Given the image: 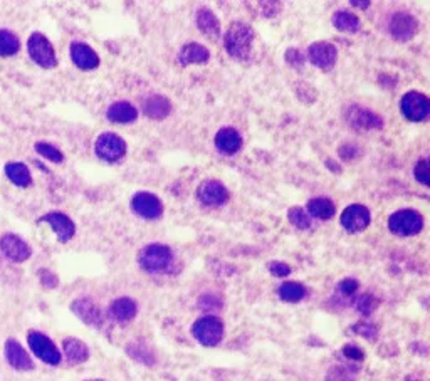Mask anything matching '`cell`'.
I'll list each match as a JSON object with an SVG mask.
<instances>
[{"label": "cell", "mask_w": 430, "mask_h": 381, "mask_svg": "<svg viewBox=\"0 0 430 381\" xmlns=\"http://www.w3.org/2000/svg\"><path fill=\"white\" fill-rule=\"evenodd\" d=\"M138 264L148 274H165L172 270L175 256L168 245L148 244L140 252Z\"/></svg>", "instance_id": "obj_1"}, {"label": "cell", "mask_w": 430, "mask_h": 381, "mask_svg": "<svg viewBox=\"0 0 430 381\" xmlns=\"http://www.w3.org/2000/svg\"><path fill=\"white\" fill-rule=\"evenodd\" d=\"M254 36H256V34H254L251 25L244 24V22L240 20L232 22L231 27L227 29L226 32V39H223L226 51L235 59H247L252 49Z\"/></svg>", "instance_id": "obj_2"}, {"label": "cell", "mask_w": 430, "mask_h": 381, "mask_svg": "<svg viewBox=\"0 0 430 381\" xmlns=\"http://www.w3.org/2000/svg\"><path fill=\"white\" fill-rule=\"evenodd\" d=\"M424 229L422 213L412 208L397 210L388 218V230L398 237H410L417 235Z\"/></svg>", "instance_id": "obj_3"}, {"label": "cell", "mask_w": 430, "mask_h": 381, "mask_svg": "<svg viewBox=\"0 0 430 381\" xmlns=\"http://www.w3.org/2000/svg\"><path fill=\"white\" fill-rule=\"evenodd\" d=\"M27 51H29L30 59L44 69H52V68H56V64H58V58H56L54 47H52L49 39H47L41 32H34L32 36L29 37Z\"/></svg>", "instance_id": "obj_4"}, {"label": "cell", "mask_w": 430, "mask_h": 381, "mask_svg": "<svg viewBox=\"0 0 430 381\" xmlns=\"http://www.w3.org/2000/svg\"><path fill=\"white\" fill-rule=\"evenodd\" d=\"M94 150L96 155L103 161L115 163V161H120L126 155V142L120 135L106 131V133H101L96 139Z\"/></svg>", "instance_id": "obj_5"}, {"label": "cell", "mask_w": 430, "mask_h": 381, "mask_svg": "<svg viewBox=\"0 0 430 381\" xmlns=\"http://www.w3.org/2000/svg\"><path fill=\"white\" fill-rule=\"evenodd\" d=\"M194 338L204 346H217L223 338V324L215 316H204L197 319L194 327Z\"/></svg>", "instance_id": "obj_6"}, {"label": "cell", "mask_w": 430, "mask_h": 381, "mask_svg": "<svg viewBox=\"0 0 430 381\" xmlns=\"http://www.w3.org/2000/svg\"><path fill=\"white\" fill-rule=\"evenodd\" d=\"M400 111L409 121L414 123L424 121L425 118L429 116L430 101L424 93H419V91H409L407 94H403V98L400 101Z\"/></svg>", "instance_id": "obj_7"}, {"label": "cell", "mask_w": 430, "mask_h": 381, "mask_svg": "<svg viewBox=\"0 0 430 381\" xmlns=\"http://www.w3.org/2000/svg\"><path fill=\"white\" fill-rule=\"evenodd\" d=\"M131 208L133 212L145 220H156L164 213V204L155 194L150 192H138L131 199Z\"/></svg>", "instance_id": "obj_8"}, {"label": "cell", "mask_w": 430, "mask_h": 381, "mask_svg": "<svg viewBox=\"0 0 430 381\" xmlns=\"http://www.w3.org/2000/svg\"><path fill=\"white\" fill-rule=\"evenodd\" d=\"M29 346L30 349H32L34 354L39 358V360H42L44 363H47V365H59L61 363V353L59 349L56 348V344L52 343V341L47 338L46 335H42V332L39 331H30L27 336Z\"/></svg>", "instance_id": "obj_9"}, {"label": "cell", "mask_w": 430, "mask_h": 381, "mask_svg": "<svg viewBox=\"0 0 430 381\" xmlns=\"http://www.w3.org/2000/svg\"><path fill=\"white\" fill-rule=\"evenodd\" d=\"M340 222L346 232H350V234H358V232H363L370 225V210H368L365 205L360 204L348 205V207L343 210V213H341Z\"/></svg>", "instance_id": "obj_10"}, {"label": "cell", "mask_w": 430, "mask_h": 381, "mask_svg": "<svg viewBox=\"0 0 430 381\" xmlns=\"http://www.w3.org/2000/svg\"><path fill=\"white\" fill-rule=\"evenodd\" d=\"M197 199L207 207H222L229 200V190L219 180H205L197 188Z\"/></svg>", "instance_id": "obj_11"}, {"label": "cell", "mask_w": 430, "mask_h": 381, "mask_svg": "<svg viewBox=\"0 0 430 381\" xmlns=\"http://www.w3.org/2000/svg\"><path fill=\"white\" fill-rule=\"evenodd\" d=\"M308 59H309V63L316 65L318 69L330 71V69L335 68V64H336L338 51L331 42L319 41V42L311 44V46L308 47Z\"/></svg>", "instance_id": "obj_12"}, {"label": "cell", "mask_w": 430, "mask_h": 381, "mask_svg": "<svg viewBox=\"0 0 430 381\" xmlns=\"http://www.w3.org/2000/svg\"><path fill=\"white\" fill-rule=\"evenodd\" d=\"M346 121L357 131L380 130L383 126V120L376 113L362 106H350L348 111H346Z\"/></svg>", "instance_id": "obj_13"}, {"label": "cell", "mask_w": 430, "mask_h": 381, "mask_svg": "<svg viewBox=\"0 0 430 381\" xmlns=\"http://www.w3.org/2000/svg\"><path fill=\"white\" fill-rule=\"evenodd\" d=\"M0 249H2L4 256H6L7 259L14 262L27 261L30 254H32L27 242H24V240L16 234L2 235V237H0Z\"/></svg>", "instance_id": "obj_14"}, {"label": "cell", "mask_w": 430, "mask_h": 381, "mask_svg": "<svg viewBox=\"0 0 430 381\" xmlns=\"http://www.w3.org/2000/svg\"><path fill=\"white\" fill-rule=\"evenodd\" d=\"M39 222L44 223H49L52 227V230L56 232V235H58L59 242H69L74 237V234H76V225H74V222L69 218L66 213L61 212H49L46 213V216L39 218Z\"/></svg>", "instance_id": "obj_15"}, {"label": "cell", "mask_w": 430, "mask_h": 381, "mask_svg": "<svg viewBox=\"0 0 430 381\" xmlns=\"http://www.w3.org/2000/svg\"><path fill=\"white\" fill-rule=\"evenodd\" d=\"M417 27H419L417 19L414 15L407 14V12H397L390 20V34H392L393 39L402 42L410 41L415 36Z\"/></svg>", "instance_id": "obj_16"}, {"label": "cell", "mask_w": 430, "mask_h": 381, "mask_svg": "<svg viewBox=\"0 0 430 381\" xmlns=\"http://www.w3.org/2000/svg\"><path fill=\"white\" fill-rule=\"evenodd\" d=\"M71 59L76 68L82 71H93L99 65V56L85 42H73L71 44Z\"/></svg>", "instance_id": "obj_17"}, {"label": "cell", "mask_w": 430, "mask_h": 381, "mask_svg": "<svg viewBox=\"0 0 430 381\" xmlns=\"http://www.w3.org/2000/svg\"><path fill=\"white\" fill-rule=\"evenodd\" d=\"M214 142L217 150L223 155H235L242 148V137L239 135V131L231 128V126H223L219 130Z\"/></svg>", "instance_id": "obj_18"}, {"label": "cell", "mask_w": 430, "mask_h": 381, "mask_svg": "<svg viewBox=\"0 0 430 381\" xmlns=\"http://www.w3.org/2000/svg\"><path fill=\"white\" fill-rule=\"evenodd\" d=\"M6 358L8 361V365L19 371H29L34 368V363L30 360V356L27 354L22 346L17 343L16 339H7L6 343Z\"/></svg>", "instance_id": "obj_19"}, {"label": "cell", "mask_w": 430, "mask_h": 381, "mask_svg": "<svg viewBox=\"0 0 430 381\" xmlns=\"http://www.w3.org/2000/svg\"><path fill=\"white\" fill-rule=\"evenodd\" d=\"M106 118L116 125H128V123L137 121L138 111L128 101H116L108 108Z\"/></svg>", "instance_id": "obj_20"}, {"label": "cell", "mask_w": 430, "mask_h": 381, "mask_svg": "<svg viewBox=\"0 0 430 381\" xmlns=\"http://www.w3.org/2000/svg\"><path fill=\"white\" fill-rule=\"evenodd\" d=\"M143 113L152 120H164L172 113V103L168 98L161 94L148 96L143 101Z\"/></svg>", "instance_id": "obj_21"}, {"label": "cell", "mask_w": 430, "mask_h": 381, "mask_svg": "<svg viewBox=\"0 0 430 381\" xmlns=\"http://www.w3.org/2000/svg\"><path fill=\"white\" fill-rule=\"evenodd\" d=\"M210 52L199 42H188L178 52V63L182 65L188 64H207Z\"/></svg>", "instance_id": "obj_22"}, {"label": "cell", "mask_w": 430, "mask_h": 381, "mask_svg": "<svg viewBox=\"0 0 430 381\" xmlns=\"http://www.w3.org/2000/svg\"><path fill=\"white\" fill-rule=\"evenodd\" d=\"M195 22L200 32H204L207 37L217 39L221 36V22H219L217 15H215L210 8L207 7L199 8L195 15Z\"/></svg>", "instance_id": "obj_23"}, {"label": "cell", "mask_w": 430, "mask_h": 381, "mask_svg": "<svg viewBox=\"0 0 430 381\" xmlns=\"http://www.w3.org/2000/svg\"><path fill=\"white\" fill-rule=\"evenodd\" d=\"M71 308L78 314V318L82 319L86 324H90V326H98L101 323V311L91 299L82 297V299L74 301Z\"/></svg>", "instance_id": "obj_24"}, {"label": "cell", "mask_w": 430, "mask_h": 381, "mask_svg": "<svg viewBox=\"0 0 430 381\" xmlns=\"http://www.w3.org/2000/svg\"><path fill=\"white\" fill-rule=\"evenodd\" d=\"M305 210L308 212V216L318 218V220H330L336 213L335 204H333L330 199H324V196L308 200Z\"/></svg>", "instance_id": "obj_25"}, {"label": "cell", "mask_w": 430, "mask_h": 381, "mask_svg": "<svg viewBox=\"0 0 430 381\" xmlns=\"http://www.w3.org/2000/svg\"><path fill=\"white\" fill-rule=\"evenodd\" d=\"M137 302L133 299H130V297H120V299L113 302L111 308H109V313H111V316L115 318L116 321L126 323L137 316Z\"/></svg>", "instance_id": "obj_26"}, {"label": "cell", "mask_w": 430, "mask_h": 381, "mask_svg": "<svg viewBox=\"0 0 430 381\" xmlns=\"http://www.w3.org/2000/svg\"><path fill=\"white\" fill-rule=\"evenodd\" d=\"M63 348L66 358H68V361L73 363V365L85 363L87 358H90V349H87V346L76 338L64 339Z\"/></svg>", "instance_id": "obj_27"}, {"label": "cell", "mask_w": 430, "mask_h": 381, "mask_svg": "<svg viewBox=\"0 0 430 381\" xmlns=\"http://www.w3.org/2000/svg\"><path fill=\"white\" fill-rule=\"evenodd\" d=\"M6 175L14 185L17 187H29L32 182L27 165L19 163V161H11L6 165Z\"/></svg>", "instance_id": "obj_28"}, {"label": "cell", "mask_w": 430, "mask_h": 381, "mask_svg": "<svg viewBox=\"0 0 430 381\" xmlns=\"http://www.w3.org/2000/svg\"><path fill=\"white\" fill-rule=\"evenodd\" d=\"M333 25L341 32H357L360 29V19L352 12L346 11H338L333 15Z\"/></svg>", "instance_id": "obj_29"}, {"label": "cell", "mask_w": 430, "mask_h": 381, "mask_svg": "<svg viewBox=\"0 0 430 381\" xmlns=\"http://www.w3.org/2000/svg\"><path fill=\"white\" fill-rule=\"evenodd\" d=\"M20 49V41L12 30L0 29V56L2 58H8L14 56Z\"/></svg>", "instance_id": "obj_30"}, {"label": "cell", "mask_w": 430, "mask_h": 381, "mask_svg": "<svg viewBox=\"0 0 430 381\" xmlns=\"http://www.w3.org/2000/svg\"><path fill=\"white\" fill-rule=\"evenodd\" d=\"M278 294L286 302H300L306 297V287L300 282H284L279 286Z\"/></svg>", "instance_id": "obj_31"}, {"label": "cell", "mask_w": 430, "mask_h": 381, "mask_svg": "<svg viewBox=\"0 0 430 381\" xmlns=\"http://www.w3.org/2000/svg\"><path fill=\"white\" fill-rule=\"evenodd\" d=\"M288 218L289 222L293 223L296 229L300 230H309L311 227H313V223H311V217L308 216V212H306L302 207H291L288 212Z\"/></svg>", "instance_id": "obj_32"}, {"label": "cell", "mask_w": 430, "mask_h": 381, "mask_svg": "<svg viewBox=\"0 0 430 381\" xmlns=\"http://www.w3.org/2000/svg\"><path fill=\"white\" fill-rule=\"evenodd\" d=\"M36 151L39 153V155H42L44 158L54 161V163H61V161L64 160L63 151H59L58 148L52 146L51 143H46V142L36 143Z\"/></svg>", "instance_id": "obj_33"}, {"label": "cell", "mask_w": 430, "mask_h": 381, "mask_svg": "<svg viewBox=\"0 0 430 381\" xmlns=\"http://www.w3.org/2000/svg\"><path fill=\"white\" fill-rule=\"evenodd\" d=\"M376 306H379V301L375 299L371 294H363L360 296L357 302H355V308H357L360 313L365 314V316H368V314H371L373 311L376 309Z\"/></svg>", "instance_id": "obj_34"}, {"label": "cell", "mask_w": 430, "mask_h": 381, "mask_svg": "<svg viewBox=\"0 0 430 381\" xmlns=\"http://www.w3.org/2000/svg\"><path fill=\"white\" fill-rule=\"evenodd\" d=\"M414 175L417 178V182H420L422 185L427 187L429 185V161L427 160H420L417 161L415 168H414Z\"/></svg>", "instance_id": "obj_35"}, {"label": "cell", "mask_w": 430, "mask_h": 381, "mask_svg": "<svg viewBox=\"0 0 430 381\" xmlns=\"http://www.w3.org/2000/svg\"><path fill=\"white\" fill-rule=\"evenodd\" d=\"M269 270L276 275V277H286V275L291 274V267H289L288 264H284V262H279V261L271 262Z\"/></svg>", "instance_id": "obj_36"}, {"label": "cell", "mask_w": 430, "mask_h": 381, "mask_svg": "<svg viewBox=\"0 0 430 381\" xmlns=\"http://www.w3.org/2000/svg\"><path fill=\"white\" fill-rule=\"evenodd\" d=\"M343 354L346 358H350V360H355V361H362L363 358H365V353H363L358 346H353V344L345 346Z\"/></svg>", "instance_id": "obj_37"}, {"label": "cell", "mask_w": 430, "mask_h": 381, "mask_svg": "<svg viewBox=\"0 0 430 381\" xmlns=\"http://www.w3.org/2000/svg\"><path fill=\"white\" fill-rule=\"evenodd\" d=\"M358 287H360V284L357 279H345V281L340 282V291L343 292L345 296H352Z\"/></svg>", "instance_id": "obj_38"}, {"label": "cell", "mask_w": 430, "mask_h": 381, "mask_svg": "<svg viewBox=\"0 0 430 381\" xmlns=\"http://www.w3.org/2000/svg\"><path fill=\"white\" fill-rule=\"evenodd\" d=\"M350 4H352V6H358V8H367L368 6H370V2H368V0H367V2H357V0H352Z\"/></svg>", "instance_id": "obj_39"}, {"label": "cell", "mask_w": 430, "mask_h": 381, "mask_svg": "<svg viewBox=\"0 0 430 381\" xmlns=\"http://www.w3.org/2000/svg\"><path fill=\"white\" fill-rule=\"evenodd\" d=\"M87 381H104V380H87Z\"/></svg>", "instance_id": "obj_40"}]
</instances>
